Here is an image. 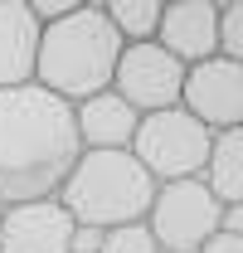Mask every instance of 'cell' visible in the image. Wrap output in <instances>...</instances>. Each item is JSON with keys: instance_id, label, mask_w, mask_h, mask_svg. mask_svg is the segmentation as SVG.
<instances>
[{"instance_id": "15", "label": "cell", "mask_w": 243, "mask_h": 253, "mask_svg": "<svg viewBox=\"0 0 243 253\" xmlns=\"http://www.w3.org/2000/svg\"><path fill=\"white\" fill-rule=\"evenodd\" d=\"M219 54L243 63V0L219 5Z\"/></svg>"}, {"instance_id": "12", "label": "cell", "mask_w": 243, "mask_h": 253, "mask_svg": "<svg viewBox=\"0 0 243 253\" xmlns=\"http://www.w3.org/2000/svg\"><path fill=\"white\" fill-rule=\"evenodd\" d=\"M204 185L219 195V205H243V126L214 136L209 166H204Z\"/></svg>"}, {"instance_id": "17", "label": "cell", "mask_w": 243, "mask_h": 253, "mask_svg": "<svg viewBox=\"0 0 243 253\" xmlns=\"http://www.w3.org/2000/svg\"><path fill=\"white\" fill-rule=\"evenodd\" d=\"M224 234H243V205H229L224 210V224H219Z\"/></svg>"}, {"instance_id": "14", "label": "cell", "mask_w": 243, "mask_h": 253, "mask_svg": "<svg viewBox=\"0 0 243 253\" xmlns=\"http://www.w3.org/2000/svg\"><path fill=\"white\" fill-rule=\"evenodd\" d=\"M92 253H161V244H156V234L141 219V224H122V229L97 234V249Z\"/></svg>"}, {"instance_id": "6", "label": "cell", "mask_w": 243, "mask_h": 253, "mask_svg": "<svg viewBox=\"0 0 243 253\" xmlns=\"http://www.w3.org/2000/svg\"><path fill=\"white\" fill-rule=\"evenodd\" d=\"M112 93L136 112V117H151V112H170L180 107L185 93V63L170 59L156 39L146 44H126L112 73Z\"/></svg>"}, {"instance_id": "1", "label": "cell", "mask_w": 243, "mask_h": 253, "mask_svg": "<svg viewBox=\"0 0 243 253\" xmlns=\"http://www.w3.org/2000/svg\"><path fill=\"white\" fill-rule=\"evenodd\" d=\"M83 156L73 102L44 93L39 83L0 93V210L54 200Z\"/></svg>"}, {"instance_id": "16", "label": "cell", "mask_w": 243, "mask_h": 253, "mask_svg": "<svg viewBox=\"0 0 243 253\" xmlns=\"http://www.w3.org/2000/svg\"><path fill=\"white\" fill-rule=\"evenodd\" d=\"M200 253H243V234H224V229H219Z\"/></svg>"}, {"instance_id": "4", "label": "cell", "mask_w": 243, "mask_h": 253, "mask_svg": "<svg viewBox=\"0 0 243 253\" xmlns=\"http://www.w3.org/2000/svg\"><path fill=\"white\" fill-rule=\"evenodd\" d=\"M209 151H214V131L204 122H195L185 107L141 117L136 136H131V156L151 170L156 185H170V180H204Z\"/></svg>"}, {"instance_id": "3", "label": "cell", "mask_w": 243, "mask_h": 253, "mask_svg": "<svg viewBox=\"0 0 243 253\" xmlns=\"http://www.w3.org/2000/svg\"><path fill=\"white\" fill-rule=\"evenodd\" d=\"M156 190L161 185L151 180V170L131 151H83L78 166L68 170L59 200H63V210L73 214L78 229L107 234V229L146 219Z\"/></svg>"}, {"instance_id": "7", "label": "cell", "mask_w": 243, "mask_h": 253, "mask_svg": "<svg viewBox=\"0 0 243 253\" xmlns=\"http://www.w3.org/2000/svg\"><path fill=\"white\" fill-rule=\"evenodd\" d=\"M180 107L195 117V122H204L214 136L243 126V63L214 54V59L185 68Z\"/></svg>"}, {"instance_id": "2", "label": "cell", "mask_w": 243, "mask_h": 253, "mask_svg": "<svg viewBox=\"0 0 243 253\" xmlns=\"http://www.w3.org/2000/svg\"><path fill=\"white\" fill-rule=\"evenodd\" d=\"M122 34L112 30L107 10L83 0L68 20L44 25L39 34V59H34V83L63 102H88V97L112 88V73L122 59Z\"/></svg>"}, {"instance_id": "5", "label": "cell", "mask_w": 243, "mask_h": 253, "mask_svg": "<svg viewBox=\"0 0 243 253\" xmlns=\"http://www.w3.org/2000/svg\"><path fill=\"white\" fill-rule=\"evenodd\" d=\"M224 224V205L204 180H170L156 190L146 229L156 234L161 253H200L219 234Z\"/></svg>"}, {"instance_id": "8", "label": "cell", "mask_w": 243, "mask_h": 253, "mask_svg": "<svg viewBox=\"0 0 243 253\" xmlns=\"http://www.w3.org/2000/svg\"><path fill=\"white\" fill-rule=\"evenodd\" d=\"M0 253H78V224L63 200H30L0 210Z\"/></svg>"}, {"instance_id": "11", "label": "cell", "mask_w": 243, "mask_h": 253, "mask_svg": "<svg viewBox=\"0 0 243 253\" xmlns=\"http://www.w3.org/2000/svg\"><path fill=\"white\" fill-rule=\"evenodd\" d=\"M73 126H78L83 151H131V136H136L141 117L107 88V93H97V97L73 107Z\"/></svg>"}, {"instance_id": "9", "label": "cell", "mask_w": 243, "mask_h": 253, "mask_svg": "<svg viewBox=\"0 0 243 253\" xmlns=\"http://www.w3.org/2000/svg\"><path fill=\"white\" fill-rule=\"evenodd\" d=\"M156 44L180 59L185 68L204 63L219 54V5L209 0H175V5H161V30Z\"/></svg>"}, {"instance_id": "10", "label": "cell", "mask_w": 243, "mask_h": 253, "mask_svg": "<svg viewBox=\"0 0 243 253\" xmlns=\"http://www.w3.org/2000/svg\"><path fill=\"white\" fill-rule=\"evenodd\" d=\"M39 34L44 30L30 15V0H0V93L34 83Z\"/></svg>"}, {"instance_id": "13", "label": "cell", "mask_w": 243, "mask_h": 253, "mask_svg": "<svg viewBox=\"0 0 243 253\" xmlns=\"http://www.w3.org/2000/svg\"><path fill=\"white\" fill-rule=\"evenodd\" d=\"M102 10L122 34V44H146L161 30V0H107Z\"/></svg>"}]
</instances>
